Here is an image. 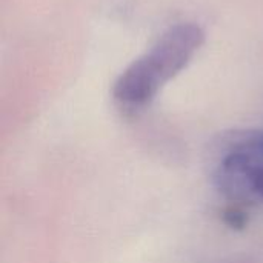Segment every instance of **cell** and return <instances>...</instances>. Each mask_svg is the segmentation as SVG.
Instances as JSON below:
<instances>
[{"label":"cell","instance_id":"obj_1","mask_svg":"<svg viewBox=\"0 0 263 263\" xmlns=\"http://www.w3.org/2000/svg\"><path fill=\"white\" fill-rule=\"evenodd\" d=\"M205 34L196 23H179L136 59L116 80L114 100L128 111H137L154 100L157 92L188 66L203 45Z\"/></svg>","mask_w":263,"mask_h":263},{"label":"cell","instance_id":"obj_2","mask_svg":"<svg viewBox=\"0 0 263 263\" xmlns=\"http://www.w3.org/2000/svg\"><path fill=\"white\" fill-rule=\"evenodd\" d=\"M214 179L228 199L263 203V133L248 131L228 143L216 165Z\"/></svg>","mask_w":263,"mask_h":263}]
</instances>
